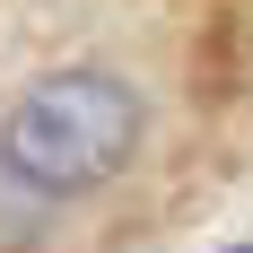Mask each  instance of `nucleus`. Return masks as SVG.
<instances>
[{
	"label": "nucleus",
	"instance_id": "obj_1",
	"mask_svg": "<svg viewBox=\"0 0 253 253\" xmlns=\"http://www.w3.org/2000/svg\"><path fill=\"white\" fill-rule=\"evenodd\" d=\"M140 131H149V105H140L131 79H114V70H52V79H35L9 105L0 157L35 192H96L105 175L131 166Z\"/></svg>",
	"mask_w": 253,
	"mask_h": 253
},
{
	"label": "nucleus",
	"instance_id": "obj_2",
	"mask_svg": "<svg viewBox=\"0 0 253 253\" xmlns=\"http://www.w3.org/2000/svg\"><path fill=\"white\" fill-rule=\"evenodd\" d=\"M245 253H253V245H245Z\"/></svg>",
	"mask_w": 253,
	"mask_h": 253
}]
</instances>
